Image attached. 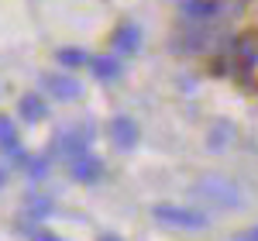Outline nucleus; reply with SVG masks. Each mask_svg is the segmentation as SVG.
Listing matches in <instances>:
<instances>
[{
	"instance_id": "nucleus-5",
	"label": "nucleus",
	"mask_w": 258,
	"mask_h": 241,
	"mask_svg": "<svg viewBox=\"0 0 258 241\" xmlns=\"http://www.w3.org/2000/svg\"><path fill=\"white\" fill-rule=\"evenodd\" d=\"M97 73L110 80V76H117V73H120V66H117L114 59H100V62H97Z\"/></svg>"
},
{
	"instance_id": "nucleus-3",
	"label": "nucleus",
	"mask_w": 258,
	"mask_h": 241,
	"mask_svg": "<svg viewBox=\"0 0 258 241\" xmlns=\"http://www.w3.org/2000/svg\"><path fill=\"white\" fill-rule=\"evenodd\" d=\"M138 45H141V31L135 24H124L117 35H114V48H120V52H135Z\"/></svg>"
},
{
	"instance_id": "nucleus-7",
	"label": "nucleus",
	"mask_w": 258,
	"mask_h": 241,
	"mask_svg": "<svg viewBox=\"0 0 258 241\" xmlns=\"http://www.w3.org/2000/svg\"><path fill=\"white\" fill-rule=\"evenodd\" d=\"M241 241H258V227H251V231H248V234H244Z\"/></svg>"
},
{
	"instance_id": "nucleus-6",
	"label": "nucleus",
	"mask_w": 258,
	"mask_h": 241,
	"mask_svg": "<svg viewBox=\"0 0 258 241\" xmlns=\"http://www.w3.org/2000/svg\"><path fill=\"white\" fill-rule=\"evenodd\" d=\"M62 62H83V52H62Z\"/></svg>"
},
{
	"instance_id": "nucleus-8",
	"label": "nucleus",
	"mask_w": 258,
	"mask_h": 241,
	"mask_svg": "<svg viewBox=\"0 0 258 241\" xmlns=\"http://www.w3.org/2000/svg\"><path fill=\"white\" fill-rule=\"evenodd\" d=\"M103 241H117V238H103Z\"/></svg>"
},
{
	"instance_id": "nucleus-1",
	"label": "nucleus",
	"mask_w": 258,
	"mask_h": 241,
	"mask_svg": "<svg viewBox=\"0 0 258 241\" xmlns=\"http://www.w3.org/2000/svg\"><path fill=\"white\" fill-rule=\"evenodd\" d=\"M155 217L176 224V227H193V231H200V227L207 224L203 214H197V210H182V207H155Z\"/></svg>"
},
{
	"instance_id": "nucleus-4",
	"label": "nucleus",
	"mask_w": 258,
	"mask_h": 241,
	"mask_svg": "<svg viewBox=\"0 0 258 241\" xmlns=\"http://www.w3.org/2000/svg\"><path fill=\"white\" fill-rule=\"evenodd\" d=\"M114 131H117V141L124 145V148H127V145H135V135H138V131H135V124H131L127 117L114 120Z\"/></svg>"
},
{
	"instance_id": "nucleus-2",
	"label": "nucleus",
	"mask_w": 258,
	"mask_h": 241,
	"mask_svg": "<svg viewBox=\"0 0 258 241\" xmlns=\"http://www.w3.org/2000/svg\"><path fill=\"white\" fill-rule=\"evenodd\" d=\"M203 190H210V193H203V197H210V200L220 203V207H238L241 203L238 186H231V183H224V179H207Z\"/></svg>"
}]
</instances>
